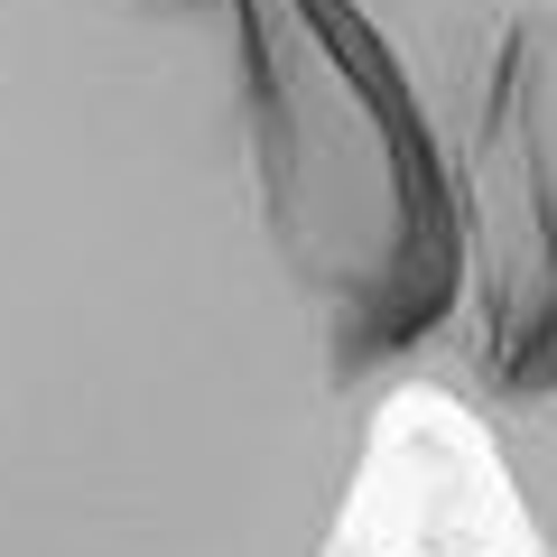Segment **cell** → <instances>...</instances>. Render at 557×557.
<instances>
[{"mask_svg": "<svg viewBox=\"0 0 557 557\" xmlns=\"http://www.w3.org/2000/svg\"><path fill=\"white\" fill-rule=\"evenodd\" d=\"M409 399L557 557V0H0V557H344Z\"/></svg>", "mask_w": 557, "mask_h": 557, "instance_id": "cell-1", "label": "cell"}]
</instances>
